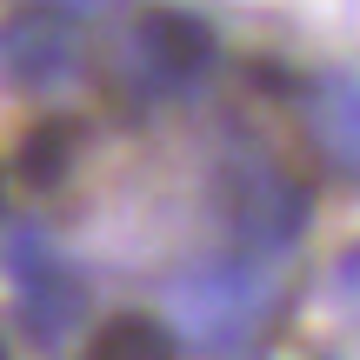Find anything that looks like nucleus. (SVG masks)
Returning <instances> with one entry per match:
<instances>
[{
  "instance_id": "nucleus-1",
  "label": "nucleus",
  "mask_w": 360,
  "mask_h": 360,
  "mask_svg": "<svg viewBox=\"0 0 360 360\" xmlns=\"http://www.w3.org/2000/svg\"><path fill=\"white\" fill-rule=\"evenodd\" d=\"M167 314L180 327V340L200 354H240L247 340L267 327L274 314V287L260 274V260L227 254V260H200L167 287Z\"/></svg>"
},
{
  "instance_id": "nucleus-2",
  "label": "nucleus",
  "mask_w": 360,
  "mask_h": 360,
  "mask_svg": "<svg viewBox=\"0 0 360 360\" xmlns=\"http://www.w3.org/2000/svg\"><path fill=\"white\" fill-rule=\"evenodd\" d=\"M227 240L247 260H281L287 247H300L307 233V187L294 174H281L274 160H227V174L214 180Z\"/></svg>"
},
{
  "instance_id": "nucleus-3",
  "label": "nucleus",
  "mask_w": 360,
  "mask_h": 360,
  "mask_svg": "<svg viewBox=\"0 0 360 360\" xmlns=\"http://www.w3.org/2000/svg\"><path fill=\"white\" fill-rule=\"evenodd\" d=\"M214 53H220L214 27L193 20V13H180V7L141 13L134 34H127V60H134V74H141L154 94H187V87H200L207 67H214Z\"/></svg>"
},
{
  "instance_id": "nucleus-4",
  "label": "nucleus",
  "mask_w": 360,
  "mask_h": 360,
  "mask_svg": "<svg viewBox=\"0 0 360 360\" xmlns=\"http://www.w3.org/2000/svg\"><path fill=\"white\" fill-rule=\"evenodd\" d=\"M7 267H13V281H20V314H27V327H34L40 340H60L67 327L80 321V307H87V294H80V281L67 274V260L53 254L40 233H20L13 254H7Z\"/></svg>"
},
{
  "instance_id": "nucleus-5",
  "label": "nucleus",
  "mask_w": 360,
  "mask_h": 360,
  "mask_svg": "<svg viewBox=\"0 0 360 360\" xmlns=\"http://www.w3.org/2000/svg\"><path fill=\"white\" fill-rule=\"evenodd\" d=\"M80 60V40L60 13H13L0 27V74L20 87H60Z\"/></svg>"
},
{
  "instance_id": "nucleus-6",
  "label": "nucleus",
  "mask_w": 360,
  "mask_h": 360,
  "mask_svg": "<svg viewBox=\"0 0 360 360\" xmlns=\"http://www.w3.org/2000/svg\"><path fill=\"white\" fill-rule=\"evenodd\" d=\"M307 127L340 174L360 180V74H321L307 87Z\"/></svg>"
},
{
  "instance_id": "nucleus-7",
  "label": "nucleus",
  "mask_w": 360,
  "mask_h": 360,
  "mask_svg": "<svg viewBox=\"0 0 360 360\" xmlns=\"http://www.w3.org/2000/svg\"><path fill=\"white\" fill-rule=\"evenodd\" d=\"M74 147H80V127H74V120H40V127L20 141V154H13V174H20L34 193H47V187H60V180H67Z\"/></svg>"
},
{
  "instance_id": "nucleus-8",
  "label": "nucleus",
  "mask_w": 360,
  "mask_h": 360,
  "mask_svg": "<svg viewBox=\"0 0 360 360\" xmlns=\"http://www.w3.org/2000/svg\"><path fill=\"white\" fill-rule=\"evenodd\" d=\"M87 360H174V334L147 314H114L87 340Z\"/></svg>"
},
{
  "instance_id": "nucleus-9",
  "label": "nucleus",
  "mask_w": 360,
  "mask_h": 360,
  "mask_svg": "<svg viewBox=\"0 0 360 360\" xmlns=\"http://www.w3.org/2000/svg\"><path fill=\"white\" fill-rule=\"evenodd\" d=\"M340 287H347V294L360 287V254H347V260H340Z\"/></svg>"
},
{
  "instance_id": "nucleus-10",
  "label": "nucleus",
  "mask_w": 360,
  "mask_h": 360,
  "mask_svg": "<svg viewBox=\"0 0 360 360\" xmlns=\"http://www.w3.org/2000/svg\"><path fill=\"white\" fill-rule=\"evenodd\" d=\"M60 7H101V0H60Z\"/></svg>"
}]
</instances>
